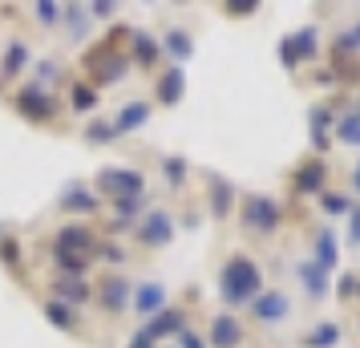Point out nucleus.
Returning <instances> with one entry per match:
<instances>
[{
  "label": "nucleus",
  "instance_id": "18",
  "mask_svg": "<svg viewBox=\"0 0 360 348\" xmlns=\"http://www.w3.org/2000/svg\"><path fill=\"white\" fill-rule=\"evenodd\" d=\"M150 122V101H126L114 117V130L117 134H130V130H142Z\"/></svg>",
  "mask_w": 360,
  "mask_h": 348
},
{
  "label": "nucleus",
  "instance_id": "39",
  "mask_svg": "<svg viewBox=\"0 0 360 348\" xmlns=\"http://www.w3.org/2000/svg\"><path fill=\"white\" fill-rule=\"evenodd\" d=\"M117 4H110V0H94V4H85V13H89V20H110V13H114Z\"/></svg>",
  "mask_w": 360,
  "mask_h": 348
},
{
  "label": "nucleus",
  "instance_id": "16",
  "mask_svg": "<svg viewBox=\"0 0 360 348\" xmlns=\"http://www.w3.org/2000/svg\"><path fill=\"white\" fill-rule=\"evenodd\" d=\"M158 57H162V45H158L150 33H138V29H134V33H130V61H134V65L154 69Z\"/></svg>",
  "mask_w": 360,
  "mask_h": 348
},
{
  "label": "nucleus",
  "instance_id": "24",
  "mask_svg": "<svg viewBox=\"0 0 360 348\" xmlns=\"http://www.w3.org/2000/svg\"><path fill=\"white\" fill-rule=\"evenodd\" d=\"M311 264L320 267V271H336V264H340V247H336V235L332 231L316 235V255H311Z\"/></svg>",
  "mask_w": 360,
  "mask_h": 348
},
{
  "label": "nucleus",
  "instance_id": "1",
  "mask_svg": "<svg viewBox=\"0 0 360 348\" xmlns=\"http://www.w3.org/2000/svg\"><path fill=\"white\" fill-rule=\"evenodd\" d=\"M263 292V271L251 255H231L219 271V296L227 308H247Z\"/></svg>",
  "mask_w": 360,
  "mask_h": 348
},
{
  "label": "nucleus",
  "instance_id": "9",
  "mask_svg": "<svg viewBox=\"0 0 360 348\" xmlns=\"http://www.w3.org/2000/svg\"><path fill=\"white\" fill-rule=\"evenodd\" d=\"M207 340H211V348H239L247 340L243 332V320L235 312H219L211 320V332H207Z\"/></svg>",
  "mask_w": 360,
  "mask_h": 348
},
{
  "label": "nucleus",
  "instance_id": "26",
  "mask_svg": "<svg viewBox=\"0 0 360 348\" xmlns=\"http://www.w3.org/2000/svg\"><path fill=\"white\" fill-rule=\"evenodd\" d=\"M158 45H162V53H170L174 61H186V57L195 53V37L186 33V29H166V37Z\"/></svg>",
  "mask_w": 360,
  "mask_h": 348
},
{
  "label": "nucleus",
  "instance_id": "44",
  "mask_svg": "<svg viewBox=\"0 0 360 348\" xmlns=\"http://www.w3.org/2000/svg\"><path fill=\"white\" fill-rule=\"evenodd\" d=\"M279 61H283V69H295L300 61H295V53H292V45H288V37L279 41Z\"/></svg>",
  "mask_w": 360,
  "mask_h": 348
},
{
  "label": "nucleus",
  "instance_id": "11",
  "mask_svg": "<svg viewBox=\"0 0 360 348\" xmlns=\"http://www.w3.org/2000/svg\"><path fill=\"white\" fill-rule=\"evenodd\" d=\"M207 207H211V219H227L235 211V186L223 174H207Z\"/></svg>",
  "mask_w": 360,
  "mask_h": 348
},
{
  "label": "nucleus",
  "instance_id": "3",
  "mask_svg": "<svg viewBox=\"0 0 360 348\" xmlns=\"http://www.w3.org/2000/svg\"><path fill=\"white\" fill-rule=\"evenodd\" d=\"M85 69L94 73V89L98 85H117L126 77V69H130V57L122 49H114V41H101L98 49L85 53Z\"/></svg>",
  "mask_w": 360,
  "mask_h": 348
},
{
  "label": "nucleus",
  "instance_id": "15",
  "mask_svg": "<svg viewBox=\"0 0 360 348\" xmlns=\"http://www.w3.org/2000/svg\"><path fill=\"white\" fill-rule=\"evenodd\" d=\"M53 247L61 251H89V255H98V235L89 231V227H61L57 231V239H53Z\"/></svg>",
  "mask_w": 360,
  "mask_h": 348
},
{
  "label": "nucleus",
  "instance_id": "2",
  "mask_svg": "<svg viewBox=\"0 0 360 348\" xmlns=\"http://www.w3.org/2000/svg\"><path fill=\"white\" fill-rule=\"evenodd\" d=\"M239 223L251 235H276L279 223H283V207L271 195H243V202H239Z\"/></svg>",
  "mask_w": 360,
  "mask_h": 348
},
{
  "label": "nucleus",
  "instance_id": "20",
  "mask_svg": "<svg viewBox=\"0 0 360 348\" xmlns=\"http://www.w3.org/2000/svg\"><path fill=\"white\" fill-rule=\"evenodd\" d=\"M53 259H57V267H61L65 276L85 280V271H89V264H94L98 255H89V251H61V247H53Z\"/></svg>",
  "mask_w": 360,
  "mask_h": 348
},
{
  "label": "nucleus",
  "instance_id": "17",
  "mask_svg": "<svg viewBox=\"0 0 360 348\" xmlns=\"http://www.w3.org/2000/svg\"><path fill=\"white\" fill-rule=\"evenodd\" d=\"M295 276H300V283H304L308 299H324V296H328V288H332L328 271H320V267L311 264V259H304V264L295 267Z\"/></svg>",
  "mask_w": 360,
  "mask_h": 348
},
{
  "label": "nucleus",
  "instance_id": "4",
  "mask_svg": "<svg viewBox=\"0 0 360 348\" xmlns=\"http://www.w3.org/2000/svg\"><path fill=\"white\" fill-rule=\"evenodd\" d=\"M98 191L110 199H138L146 191V174L134 166H101L98 170Z\"/></svg>",
  "mask_w": 360,
  "mask_h": 348
},
{
  "label": "nucleus",
  "instance_id": "12",
  "mask_svg": "<svg viewBox=\"0 0 360 348\" xmlns=\"http://www.w3.org/2000/svg\"><path fill=\"white\" fill-rule=\"evenodd\" d=\"M57 202H61V211H73V215H94V211H101L98 195H94L85 183H69Z\"/></svg>",
  "mask_w": 360,
  "mask_h": 348
},
{
  "label": "nucleus",
  "instance_id": "30",
  "mask_svg": "<svg viewBox=\"0 0 360 348\" xmlns=\"http://www.w3.org/2000/svg\"><path fill=\"white\" fill-rule=\"evenodd\" d=\"M186 174H191L186 158H179V154H166V158H162V179H166V186L182 191V186H186Z\"/></svg>",
  "mask_w": 360,
  "mask_h": 348
},
{
  "label": "nucleus",
  "instance_id": "32",
  "mask_svg": "<svg viewBox=\"0 0 360 348\" xmlns=\"http://www.w3.org/2000/svg\"><path fill=\"white\" fill-rule=\"evenodd\" d=\"M320 211L324 215H348L352 211V199L340 195V191H320Z\"/></svg>",
  "mask_w": 360,
  "mask_h": 348
},
{
  "label": "nucleus",
  "instance_id": "19",
  "mask_svg": "<svg viewBox=\"0 0 360 348\" xmlns=\"http://www.w3.org/2000/svg\"><path fill=\"white\" fill-rule=\"evenodd\" d=\"M308 126H311V146L316 150H328V142H332V126H336V114L328 110V105H316L308 114Z\"/></svg>",
  "mask_w": 360,
  "mask_h": 348
},
{
  "label": "nucleus",
  "instance_id": "7",
  "mask_svg": "<svg viewBox=\"0 0 360 348\" xmlns=\"http://www.w3.org/2000/svg\"><path fill=\"white\" fill-rule=\"evenodd\" d=\"M17 110H20V117H29V122H49V117L57 114V98H53L49 89L25 85L17 94Z\"/></svg>",
  "mask_w": 360,
  "mask_h": 348
},
{
  "label": "nucleus",
  "instance_id": "34",
  "mask_svg": "<svg viewBox=\"0 0 360 348\" xmlns=\"http://www.w3.org/2000/svg\"><path fill=\"white\" fill-rule=\"evenodd\" d=\"M61 17L69 20V33H73V37H77V41H82L85 25H89V13H85L82 4H65V8H61Z\"/></svg>",
  "mask_w": 360,
  "mask_h": 348
},
{
  "label": "nucleus",
  "instance_id": "45",
  "mask_svg": "<svg viewBox=\"0 0 360 348\" xmlns=\"http://www.w3.org/2000/svg\"><path fill=\"white\" fill-rule=\"evenodd\" d=\"M126 348H154V340H150L146 332H138V336H134V340H130Z\"/></svg>",
  "mask_w": 360,
  "mask_h": 348
},
{
  "label": "nucleus",
  "instance_id": "38",
  "mask_svg": "<svg viewBox=\"0 0 360 348\" xmlns=\"http://www.w3.org/2000/svg\"><path fill=\"white\" fill-rule=\"evenodd\" d=\"M17 255H20L17 239H13V235H4V239H0V259H4L8 267H17Z\"/></svg>",
  "mask_w": 360,
  "mask_h": 348
},
{
  "label": "nucleus",
  "instance_id": "13",
  "mask_svg": "<svg viewBox=\"0 0 360 348\" xmlns=\"http://www.w3.org/2000/svg\"><path fill=\"white\" fill-rule=\"evenodd\" d=\"M324 179H328V166L320 162V158H308V162L295 166L292 186L300 191V195H320V191H324Z\"/></svg>",
  "mask_w": 360,
  "mask_h": 348
},
{
  "label": "nucleus",
  "instance_id": "10",
  "mask_svg": "<svg viewBox=\"0 0 360 348\" xmlns=\"http://www.w3.org/2000/svg\"><path fill=\"white\" fill-rule=\"evenodd\" d=\"M130 304H134V312H138V316L154 320V316L166 308V283H158V280L138 283V288H134V296H130Z\"/></svg>",
  "mask_w": 360,
  "mask_h": 348
},
{
  "label": "nucleus",
  "instance_id": "6",
  "mask_svg": "<svg viewBox=\"0 0 360 348\" xmlns=\"http://www.w3.org/2000/svg\"><path fill=\"white\" fill-rule=\"evenodd\" d=\"M130 296L134 288L126 276H117V271H110V276H101L98 280V292H94V299H98V308L105 316H122L126 308H130Z\"/></svg>",
  "mask_w": 360,
  "mask_h": 348
},
{
  "label": "nucleus",
  "instance_id": "37",
  "mask_svg": "<svg viewBox=\"0 0 360 348\" xmlns=\"http://www.w3.org/2000/svg\"><path fill=\"white\" fill-rule=\"evenodd\" d=\"M98 259H105V264H126V247H117V243H98Z\"/></svg>",
  "mask_w": 360,
  "mask_h": 348
},
{
  "label": "nucleus",
  "instance_id": "25",
  "mask_svg": "<svg viewBox=\"0 0 360 348\" xmlns=\"http://www.w3.org/2000/svg\"><path fill=\"white\" fill-rule=\"evenodd\" d=\"M29 61H33V49H29L25 41H13V45L4 49V57H0V77H17Z\"/></svg>",
  "mask_w": 360,
  "mask_h": 348
},
{
  "label": "nucleus",
  "instance_id": "23",
  "mask_svg": "<svg viewBox=\"0 0 360 348\" xmlns=\"http://www.w3.org/2000/svg\"><path fill=\"white\" fill-rule=\"evenodd\" d=\"M340 340H344L340 324H336V320H320V324L304 336V348H336Z\"/></svg>",
  "mask_w": 360,
  "mask_h": 348
},
{
  "label": "nucleus",
  "instance_id": "28",
  "mask_svg": "<svg viewBox=\"0 0 360 348\" xmlns=\"http://www.w3.org/2000/svg\"><path fill=\"white\" fill-rule=\"evenodd\" d=\"M45 320H49L53 328H61V332H77V312L73 308H65V304H57V299H45Z\"/></svg>",
  "mask_w": 360,
  "mask_h": 348
},
{
  "label": "nucleus",
  "instance_id": "5",
  "mask_svg": "<svg viewBox=\"0 0 360 348\" xmlns=\"http://www.w3.org/2000/svg\"><path fill=\"white\" fill-rule=\"evenodd\" d=\"M134 235H138L142 247H154V251L166 247V243H174V215L166 207H154V211H146V215L138 219Z\"/></svg>",
  "mask_w": 360,
  "mask_h": 348
},
{
  "label": "nucleus",
  "instance_id": "43",
  "mask_svg": "<svg viewBox=\"0 0 360 348\" xmlns=\"http://www.w3.org/2000/svg\"><path fill=\"white\" fill-rule=\"evenodd\" d=\"M348 235H352V243L360 247V207H352V211H348Z\"/></svg>",
  "mask_w": 360,
  "mask_h": 348
},
{
  "label": "nucleus",
  "instance_id": "41",
  "mask_svg": "<svg viewBox=\"0 0 360 348\" xmlns=\"http://www.w3.org/2000/svg\"><path fill=\"white\" fill-rule=\"evenodd\" d=\"M179 348H207V340H202V336H198V332L182 328V332H179Z\"/></svg>",
  "mask_w": 360,
  "mask_h": 348
},
{
  "label": "nucleus",
  "instance_id": "40",
  "mask_svg": "<svg viewBox=\"0 0 360 348\" xmlns=\"http://www.w3.org/2000/svg\"><path fill=\"white\" fill-rule=\"evenodd\" d=\"M227 13H235V17H247V13H259V0H231Z\"/></svg>",
  "mask_w": 360,
  "mask_h": 348
},
{
  "label": "nucleus",
  "instance_id": "31",
  "mask_svg": "<svg viewBox=\"0 0 360 348\" xmlns=\"http://www.w3.org/2000/svg\"><path fill=\"white\" fill-rule=\"evenodd\" d=\"M332 134H336L340 142H348V146H360V114H356V110L340 114V117H336V126H332Z\"/></svg>",
  "mask_w": 360,
  "mask_h": 348
},
{
  "label": "nucleus",
  "instance_id": "47",
  "mask_svg": "<svg viewBox=\"0 0 360 348\" xmlns=\"http://www.w3.org/2000/svg\"><path fill=\"white\" fill-rule=\"evenodd\" d=\"M356 299H360V280H356Z\"/></svg>",
  "mask_w": 360,
  "mask_h": 348
},
{
  "label": "nucleus",
  "instance_id": "36",
  "mask_svg": "<svg viewBox=\"0 0 360 348\" xmlns=\"http://www.w3.org/2000/svg\"><path fill=\"white\" fill-rule=\"evenodd\" d=\"M33 17H37V25H57V17H61V4H49V0H37L33 4Z\"/></svg>",
  "mask_w": 360,
  "mask_h": 348
},
{
  "label": "nucleus",
  "instance_id": "42",
  "mask_svg": "<svg viewBox=\"0 0 360 348\" xmlns=\"http://www.w3.org/2000/svg\"><path fill=\"white\" fill-rule=\"evenodd\" d=\"M356 280L360 276H340V299H356Z\"/></svg>",
  "mask_w": 360,
  "mask_h": 348
},
{
  "label": "nucleus",
  "instance_id": "14",
  "mask_svg": "<svg viewBox=\"0 0 360 348\" xmlns=\"http://www.w3.org/2000/svg\"><path fill=\"white\" fill-rule=\"evenodd\" d=\"M182 328H186V312L182 308H162L154 320H146L142 332H146L150 340H166V336H179Z\"/></svg>",
  "mask_w": 360,
  "mask_h": 348
},
{
  "label": "nucleus",
  "instance_id": "33",
  "mask_svg": "<svg viewBox=\"0 0 360 348\" xmlns=\"http://www.w3.org/2000/svg\"><path fill=\"white\" fill-rule=\"evenodd\" d=\"M117 130H114V122H105V117H94L89 126H85V142H114Z\"/></svg>",
  "mask_w": 360,
  "mask_h": 348
},
{
  "label": "nucleus",
  "instance_id": "8",
  "mask_svg": "<svg viewBox=\"0 0 360 348\" xmlns=\"http://www.w3.org/2000/svg\"><path fill=\"white\" fill-rule=\"evenodd\" d=\"M247 308H251V316H255L259 324H283V320L292 316V299L271 288V292H259V296L251 299Z\"/></svg>",
  "mask_w": 360,
  "mask_h": 348
},
{
  "label": "nucleus",
  "instance_id": "35",
  "mask_svg": "<svg viewBox=\"0 0 360 348\" xmlns=\"http://www.w3.org/2000/svg\"><path fill=\"white\" fill-rule=\"evenodd\" d=\"M114 211H117V223H134L142 215V195L138 199H114Z\"/></svg>",
  "mask_w": 360,
  "mask_h": 348
},
{
  "label": "nucleus",
  "instance_id": "21",
  "mask_svg": "<svg viewBox=\"0 0 360 348\" xmlns=\"http://www.w3.org/2000/svg\"><path fill=\"white\" fill-rule=\"evenodd\" d=\"M182 94H186V73H182L179 65L166 69L162 77H158V101H162V105H179Z\"/></svg>",
  "mask_w": 360,
  "mask_h": 348
},
{
  "label": "nucleus",
  "instance_id": "29",
  "mask_svg": "<svg viewBox=\"0 0 360 348\" xmlns=\"http://www.w3.org/2000/svg\"><path fill=\"white\" fill-rule=\"evenodd\" d=\"M98 98L101 94L89 82H73L69 85V105H73V114H89V110L98 105Z\"/></svg>",
  "mask_w": 360,
  "mask_h": 348
},
{
  "label": "nucleus",
  "instance_id": "22",
  "mask_svg": "<svg viewBox=\"0 0 360 348\" xmlns=\"http://www.w3.org/2000/svg\"><path fill=\"white\" fill-rule=\"evenodd\" d=\"M53 296H57V304H65V308H77V304H85V299H89V283L73 280V276H65V280H53Z\"/></svg>",
  "mask_w": 360,
  "mask_h": 348
},
{
  "label": "nucleus",
  "instance_id": "46",
  "mask_svg": "<svg viewBox=\"0 0 360 348\" xmlns=\"http://www.w3.org/2000/svg\"><path fill=\"white\" fill-rule=\"evenodd\" d=\"M352 183H356V191H360V162H356V170H352Z\"/></svg>",
  "mask_w": 360,
  "mask_h": 348
},
{
  "label": "nucleus",
  "instance_id": "27",
  "mask_svg": "<svg viewBox=\"0 0 360 348\" xmlns=\"http://www.w3.org/2000/svg\"><path fill=\"white\" fill-rule=\"evenodd\" d=\"M288 45H292V53H295V61H311L316 53H320V37H316V29H300V33H292L288 37Z\"/></svg>",
  "mask_w": 360,
  "mask_h": 348
}]
</instances>
